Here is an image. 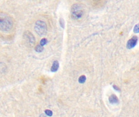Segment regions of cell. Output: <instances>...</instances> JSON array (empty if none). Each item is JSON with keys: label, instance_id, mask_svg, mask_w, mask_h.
Listing matches in <instances>:
<instances>
[{"label": "cell", "instance_id": "1", "mask_svg": "<svg viewBox=\"0 0 139 117\" xmlns=\"http://www.w3.org/2000/svg\"><path fill=\"white\" fill-rule=\"evenodd\" d=\"M13 26V22L10 16L3 14L1 15L0 19V28L3 31H8L12 29Z\"/></svg>", "mask_w": 139, "mask_h": 117}, {"label": "cell", "instance_id": "2", "mask_svg": "<svg viewBox=\"0 0 139 117\" xmlns=\"http://www.w3.org/2000/svg\"><path fill=\"white\" fill-rule=\"evenodd\" d=\"M71 16L74 19H80L84 14L83 7L80 4H75L73 5L71 8Z\"/></svg>", "mask_w": 139, "mask_h": 117}, {"label": "cell", "instance_id": "3", "mask_svg": "<svg viewBox=\"0 0 139 117\" xmlns=\"http://www.w3.org/2000/svg\"><path fill=\"white\" fill-rule=\"evenodd\" d=\"M34 30L36 32L39 36H44L47 33V26L44 22L41 20H38L36 22Z\"/></svg>", "mask_w": 139, "mask_h": 117}, {"label": "cell", "instance_id": "4", "mask_svg": "<svg viewBox=\"0 0 139 117\" xmlns=\"http://www.w3.org/2000/svg\"><path fill=\"white\" fill-rule=\"evenodd\" d=\"M24 38L26 42L30 44V46L34 45L35 42V38L31 33L29 31H26L24 33Z\"/></svg>", "mask_w": 139, "mask_h": 117}, {"label": "cell", "instance_id": "5", "mask_svg": "<svg viewBox=\"0 0 139 117\" xmlns=\"http://www.w3.org/2000/svg\"><path fill=\"white\" fill-rule=\"evenodd\" d=\"M138 38L136 36H134L128 40L127 44V47L128 49H131L135 46L138 42Z\"/></svg>", "mask_w": 139, "mask_h": 117}, {"label": "cell", "instance_id": "6", "mask_svg": "<svg viewBox=\"0 0 139 117\" xmlns=\"http://www.w3.org/2000/svg\"><path fill=\"white\" fill-rule=\"evenodd\" d=\"M109 101L111 103L113 104H117L119 102V100L116 95L113 94L109 97Z\"/></svg>", "mask_w": 139, "mask_h": 117}, {"label": "cell", "instance_id": "7", "mask_svg": "<svg viewBox=\"0 0 139 117\" xmlns=\"http://www.w3.org/2000/svg\"><path fill=\"white\" fill-rule=\"evenodd\" d=\"M59 67V63H58V61H55L53 62V64L51 68V70L52 72H55L58 70Z\"/></svg>", "mask_w": 139, "mask_h": 117}, {"label": "cell", "instance_id": "8", "mask_svg": "<svg viewBox=\"0 0 139 117\" xmlns=\"http://www.w3.org/2000/svg\"><path fill=\"white\" fill-rule=\"evenodd\" d=\"M36 51L38 53H41L44 50V48L42 46H41V45H37L35 47Z\"/></svg>", "mask_w": 139, "mask_h": 117}, {"label": "cell", "instance_id": "9", "mask_svg": "<svg viewBox=\"0 0 139 117\" xmlns=\"http://www.w3.org/2000/svg\"><path fill=\"white\" fill-rule=\"evenodd\" d=\"M105 1H103V0H100V1H95L94 3L95 6L97 7H102L103 6H104V4H105Z\"/></svg>", "mask_w": 139, "mask_h": 117}, {"label": "cell", "instance_id": "10", "mask_svg": "<svg viewBox=\"0 0 139 117\" xmlns=\"http://www.w3.org/2000/svg\"><path fill=\"white\" fill-rule=\"evenodd\" d=\"M86 80V77L85 75L81 76L79 79V81L80 84H84Z\"/></svg>", "mask_w": 139, "mask_h": 117}, {"label": "cell", "instance_id": "11", "mask_svg": "<svg viewBox=\"0 0 139 117\" xmlns=\"http://www.w3.org/2000/svg\"><path fill=\"white\" fill-rule=\"evenodd\" d=\"M47 43V40L46 38H43L41 40V42H40V45L41 46H43L46 45V44Z\"/></svg>", "mask_w": 139, "mask_h": 117}, {"label": "cell", "instance_id": "12", "mask_svg": "<svg viewBox=\"0 0 139 117\" xmlns=\"http://www.w3.org/2000/svg\"><path fill=\"white\" fill-rule=\"evenodd\" d=\"M134 32L135 33H139V23L135 25L133 29Z\"/></svg>", "mask_w": 139, "mask_h": 117}, {"label": "cell", "instance_id": "13", "mask_svg": "<svg viewBox=\"0 0 139 117\" xmlns=\"http://www.w3.org/2000/svg\"><path fill=\"white\" fill-rule=\"evenodd\" d=\"M60 24V25L61 27L63 28H64V27H65V21H64V19L62 18H61L59 20Z\"/></svg>", "mask_w": 139, "mask_h": 117}, {"label": "cell", "instance_id": "14", "mask_svg": "<svg viewBox=\"0 0 139 117\" xmlns=\"http://www.w3.org/2000/svg\"><path fill=\"white\" fill-rule=\"evenodd\" d=\"M45 113L47 115L49 116H50V117L53 115V112L50 110H48V109L46 110L45 111Z\"/></svg>", "mask_w": 139, "mask_h": 117}, {"label": "cell", "instance_id": "15", "mask_svg": "<svg viewBox=\"0 0 139 117\" xmlns=\"http://www.w3.org/2000/svg\"><path fill=\"white\" fill-rule=\"evenodd\" d=\"M114 89H115V90H117V91H119L120 90V89H119V88H118L117 86H116V85H114Z\"/></svg>", "mask_w": 139, "mask_h": 117}]
</instances>
